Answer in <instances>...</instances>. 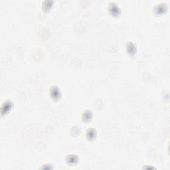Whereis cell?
Segmentation results:
<instances>
[{
    "label": "cell",
    "mask_w": 170,
    "mask_h": 170,
    "mask_svg": "<svg viewBox=\"0 0 170 170\" xmlns=\"http://www.w3.org/2000/svg\"><path fill=\"white\" fill-rule=\"evenodd\" d=\"M13 107H14V104L12 100H5L4 102L2 104L1 108H0L2 117H3L4 116L7 115L9 112L13 108Z\"/></svg>",
    "instance_id": "1"
},
{
    "label": "cell",
    "mask_w": 170,
    "mask_h": 170,
    "mask_svg": "<svg viewBox=\"0 0 170 170\" xmlns=\"http://www.w3.org/2000/svg\"><path fill=\"white\" fill-rule=\"evenodd\" d=\"M49 94L51 99L57 102V101L60 100L62 97V92L61 89L57 86H52L49 89Z\"/></svg>",
    "instance_id": "2"
},
{
    "label": "cell",
    "mask_w": 170,
    "mask_h": 170,
    "mask_svg": "<svg viewBox=\"0 0 170 170\" xmlns=\"http://www.w3.org/2000/svg\"><path fill=\"white\" fill-rule=\"evenodd\" d=\"M109 13L114 18H118L121 15V9L119 6L114 2H110L108 6Z\"/></svg>",
    "instance_id": "3"
},
{
    "label": "cell",
    "mask_w": 170,
    "mask_h": 170,
    "mask_svg": "<svg viewBox=\"0 0 170 170\" xmlns=\"http://www.w3.org/2000/svg\"><path fill=\"white\" fill-rule=\"evenodd\" d=\"M66 162L69 166H76L79 162V158L74 154L68 155L65 158Z\"/></svg>",
    "instance_id": "4"
},
{
    "label": "cell",
    "mask_w": 170,
    "mask_h": 170,
    "mask_svg": "<svg viewBox=\"0 0 170 170\" xmlns=\"http://www.w3.org/2000/svg\"><path fill=\"white\" fill-rule=\"evenodd\" d=\"M126 52L128 53L130 56H134L137 52L136 45L134 43H133L132 42H127L126 45Z\"/></svg>",
    "instance_id": "5"
},
{
    "label": "cell",
    "mask_w": 170,
    "mask_h": 170,
    "mask_svg": "<svg viewBox=\"0 0 170 170\" xmlns=\"http://www.w3.org/2000/svg\"><path fill=\"white\" fill-rule=\"evenodd\" d=\"M86 138L87 140L90 142L94 140L95 138H97V130L93 128H89L86 132Z\"/></svg>",
    "instance_id": "6"
},
{
    "label": "cell",
    "mask_w": 170,
    "mask_h": 170,
    "mask_svg": "<svg viewBox=\"0 0 170 170\" xmlns=\"http://www.w3.org/2000/svg\"><path fill=\"white\" fill-rule=\"evenodd\" d=\"M93 118V113L91 110H87L84 111L82 114V120L84 123H88L90 121H91Z\"/></svg>",
    "instance_id": "7"
},
{
    "label": "cell",
    "mask_w": 170,
    "mask_h": 170,
    "mask_svg": "<svg viewBox=\"0 0 170 170\" xmlns=\"http://www.w3.org/2000/svg\"><path fill=\"white\" fill-rule=\"evenodd\" d=\"M168 10V7L165 3H160L157 5L154 8V12L156 14H162Z\"/></svg>",
    "instance_id": "8"
},
{
    "label": "cell",
    "mask_w": 170,
    "mask_h": 170,
    "mask_svg": "<svg viewBox=\"0 0 170 170\" xmlns=\"http://www.w3.org/2000/svg\"><path fill=\"white\" fill-rule=\"evenodd\" d=\"M54 3V2L52 1H45L42 4V9L45 12H49V10L52 8V5Z\"/></svg>",
    "instance_id": "9"
}]
</instances>
